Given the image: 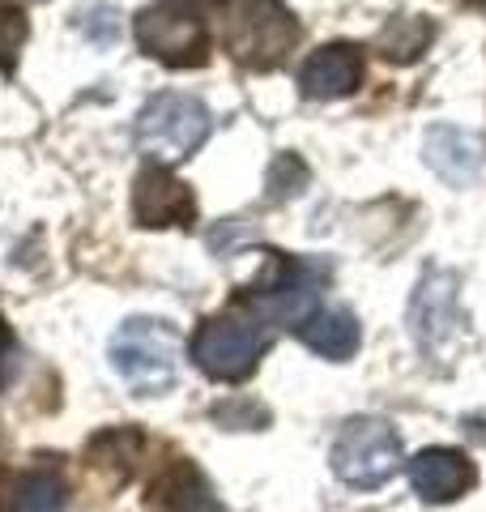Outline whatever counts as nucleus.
Wrapping results in <instances>:
<instances>
[{"mask_svg":"<svg viewBox=\"0 0 486 512\" xmlns=\"http://www.w3.org/2000/svg\"><path fill=\"white\" fill-rule=\"evenodd\" d=\"M133 214L141 227H188V222L197 218V201H192L188 184H180L162 167H150L137 175Z\"/></svg>","mask_w":486,"mask_h":512,"instance_id":"1a4fd4ad","label":"nucleus"},{"mask_svg":"<svg viewBox=\"0 0 486 512\" xmlns=\"http://www.w3.org/2000/svg\"><path fill=\"white\" fill-rule=\"evenodd\" d=\"M333 474L350 487H380L401 466V436L384 419H350L333 440Z\"/></svg>","mask_w":486,"mask_h":512,"instance_id":"20e7f679","label":"nucleus"},{"mask_svg":"<svg viewBox=\"0 0 486 512\" xmlns=\"http://www.w3.org/2000/svg\"><path fill=\"white\" fill-rule=\"evenodd\" d=\"M154 495L162 504H167L171 512H218V504L209 500V487L205 478L192 470V466H175L162 474V483L154 487Z\"/></svg>","mask_w":486,"mask_h":512,"instance_id":"4468645a","label":"nucleus"},{"mask_svg":"<svg viewBox=\"0 0 486 512\" xmlns=\"http://www.w3.org/2000/svg\"><path fill=\"white\" fill-rule=\"evenodd\" d=\"M316 274L312 269H303V265H295V269H286V278L282 282H273L269 291H261L252 299V312L256 316H265V320H273V325H286V329H299L307 316L316 312Z\"/></svg>","mask_w":486,"mask_h":512,"instance_id":"f8f14e48","label":"nucleus"},{"mask_svg":"<svg viewBox=\"0 0 486 512\" xmlns=\"http://www.w3.org/2000/svg\"><path fill=\"white\" fill-rule=\"evenodd\" d=\"M9 359V325H5V316H0V367H5Z\"/></svg>","mask_w":486,"mask_h":512,"instance_id":"6ab92c4d","label":"nucleus"},{"mask_svg":"<svg viewBox=\"0 0 486 512\" xmlns=\"http://www.w3.org/2000/svg\"><path fill=\"white\" fill-rule=\"evenodd\" d=\"M81 30L90 35V43H116V35H120V18L111 9H94V13H86V22H81Z\"/></svg>","mask_w":486,"mask_h":512,"instance_id":"a211bd4d","label":"nucleus"},{"mask_svg":"<svg viewBox=\"0 0 486 512\" xmlns=\"http://www.w3.org/2000/svg\"><path fill=\"white\" fill-rule=\"evenodd\" d=\"M111 367L116 376L141 397H158L175 384V367H180V333L167 320L154 316H128L124 325L111 333Z\"/></svg>","mask_w":486,"mask_h":512,"instance_id":"f257e3e1","label":"nucleus"},{"mask_svg":"<svg viewBox=\"0 0 486 512\" xmlns=\"http://www.w3.org/2000/svg\"><path fill=\"white\" fill-rule=\"evenodd\" d=\"M410 487L423 495L427 504H452L474 487V466L457 448H423L410 461Z\"/></svg>","mask_w":486,"mask_h":512,"instance_id":"9b49d317","label":"nucleus"},{"mask_svg":"<svg viewBox=\"0 0 486 512\" xmlns=\"http://www.w3.org/2000/svg\"><path fill=\"white\" fill-rule=\"evenodd\" d=\"M209 128H214V116H209V107L201 99H192V94H154L150 103L137 111V124H133V141L145 158H154L158 167H175L192 158Z\"/></svg>","mask_w":486,"mask_h":512,"instance_id":"f03ea898","label":"nucleus"},{"mask_svg":"<svg viewBox=\"0 0 486 512\" xmlns=\"http://www.w3.org/2000/svg\"><path fill=\"white\" fill-rule=\"evenodd\" d=\"M137 47L171 69H192V64H205L209 39L192 13L175 5H150L137 13Z\"/></svg>","mask_w":486,"mask_h":512,"instance_id":"423d86ee","label":"nucleus"},{"mask_svg":"<svg viewBox=\"0 0 486 512\" xmlns=\"http://www.w3.org/2000/svg\"><path fill=\"white\" fill-rule=\"evenodd\" d=\"M461 282L452 269H427L418 291L410 299V333L423 355H440V350L457 338L461 312H457Z\"/></svg>","mask_w":486,"mask_h":512,"instance_id":"0eeeda50","label":"nucleus"},{"mask_svg":"<svg viewBox=\"0 0 486 512\" xmlns=\"http://www.w3.org/2000/svg\"><path fill=\"white\" fill-rule=\"evenodd\" d=\"M18 504L26 512H60L69 504V487L56 470H30L18 483Z\"/></svg>","mask_w":486,"mask_h":512,"instance_id":"dca6fc26","label":"nucleus"},{"mask_svg":"<svg viewBox=\"0 0 486 512\" xmlns=\"http://www.w3.org/2000/svg\"><path fill=\"white\" fill-rule=\"evenodd\" d=\"M423 158L444 184L465 188V184H474L486 167V137L469 133V128H457V124H435L423 141Z\"/></svg>","mask_w":486,"mask_h":512,"instance_id":"6e6552de","label":"nucleus"},{"mask_svg":"<svg viewBox=\"0 0 486 512\" xmlns=\"http://www.w3.org/2000/svg\"><path fill=\"white\" fill-rule=\"evenodd\" d=\"M222 43L248 69H278L299 43V22L282 0H235L222 18Z\"/></svg>","mask_w":486,"mask_h":512,"instance_id":"7ed1b4c3","label":"nucleus"},{"mask_svg":"<svg viewBox=\"0 0 486 512\" xmlns=\"http://www.w3.org/2000/svg\"><path fill=\"white\" fill-rule=\"evenodd\" d=\"M431 43V26L423 18H414V13H405V18H393L384 26V35H380V52L388 60H401V64H410L423 56V47Z\"/></svg>","mask_w":486,"mask_h":512,"instance_id":"2eb2a0df","label":"nucleus"},{"mask_svg":"<svg viewBox=\"0 0 486 512\" xmlns=\"http://www.w3.org/2000/svg\"><path fill=\"white\" fill-rule=\"evenodd\" d=\"M30 35L26 26V13L13 5V0H0V73H13V64H18V52Z\"/></svg>","mask_w":486,"mask_h":512,"instance_id":"f3484780","label":"nucleus"},{"mask_svg":"<svg viewBox=\"0 0 486 512\" xmlns=\"http://www.w3.org/2000/svg\"><path fill=\"white\" fill-rule=\"evenodd\" d=\"M363 82V52L354 43H329L320 47V52H312L303 60L299 69V86L307 99H346V94H354Z\"/></svg>","mask_w":486,"mask_h":512,"instance_id":"9d476101","label":"nucleus"},{"mask_svg":"<svg viewBox=\"0 0 486 512\" xmlns=\"http://www.w3.org/2000/svg\"><path fill=\"white\" fill-rule=\"evenodd\" d=\"M299 342L307 350H316L320 359L346 363L354 350H359L363 333H359V320H354V312H346V308H316L299 325Z\"/></svg>","mask_w":486,"mask_h":512,"instance_id":"ddd939ff","label":"nucleus"},{"mask_svg":"<svg viewBox=\"0 0 486 512\" xmlns=\"http://www.w3.org/2000/svg\"><path fill=\"white\" fill-rule=\"evenodd\" d=\"M0 512H13V508H9V504H5V500H0Z\"/></svg>","mask_w":486,"mask_h":512,"instance_id":"aec40b11","label":"nucleus"},{"mask_svg":"<svg viewBox=\"0 0 486 512\" xmlns=\"http://www.w3.org/2000/svg\"><path fill=\"white\" fill-rule=\"evenodd\" d=\"M261 333L235 316H209L192 338V359L209 380H248L261 363Z\"/></svg>","mask_w":486,"mask_h":512,"instance_id":"39448f33","label":"nucleus"}]
</instances>
